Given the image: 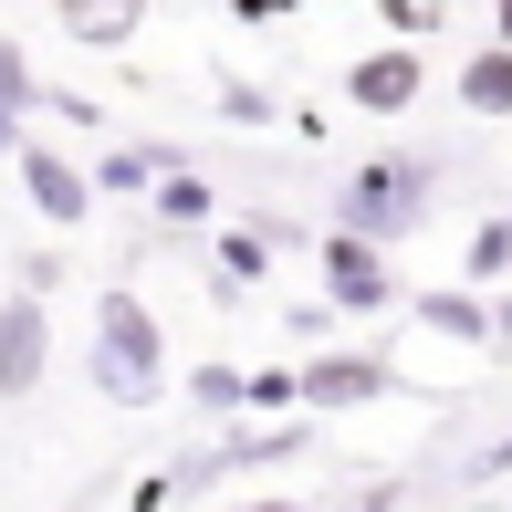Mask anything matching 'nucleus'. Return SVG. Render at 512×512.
Instances as JSON below:
<instances>
[{"label": "nucleus", "instance_id": "1", "mask_svg": "<svg viewBox=\"0 0 512 512\" xmlns=\"http://www.w3.org/2000/svg\"><path fill=\"white\" fill-rule=\"evenodd\" d=\"M95 387L115 408H147L168 398V335L136 293H95Z\"/></svg>", "mask_w": 512, "mask_h": 512}, {"label": "nucleus", "instance_id": "2", "mask_svg": "<svg viewBox=\"0 0 512 512\" xmlns=\"http://www.w3.org/2000/svg\"><path fill=\"white\" fill-rule=\"evenodd\" d=\"M429 189H439V168H429V157H366V168L345 178L335 220H345V230H377V241H398V230L429 220Z\"/></svg>", "mask_w": 512, "mask_h": 512}, {"label": "nucleus", "instance_id": "3", "mask_svg": "<svg viewBox=\"0 0 512 512\" xmlns=\"http://www.w3.org/2000/svg\"><path fill=\"white\" fill-rule=\"evenodd\" d=\"M314 262H324V293H335L345 314H387V304H398V272H387L377 230H324Z\"/></svg>", "mask_w": 512, "mask_h": 512}, {"label": "nucleus", "instance_id": "4", "mask_svg": "<svg viewBox=\"0 0 512 512\" xmlns=\"http://www.w3.org/2000/svg\"><path fill=\"white\" fill-rule=\"evenodd\" d=\"M11 168H21V189H32V209H42L53 230H84V220H95V178H84L63 147L21 136V147H11Z\"/></svg>", "mask_w": 512, "mask_h": 512}, {"label": "nucleus", "instance_id": "5", "mask_svg": "<svg viewBox=\"0 0 512 512\" xmlns=\"http://www.w3.org/2000/svg\"><path fill=\"white\" fill-rule=\"evenodd\" d=\"M418 84H429V53H408V32L345 63V105H356V115H408Z\"/></svg>", "mask_w": 512, "mask_h": 512}, {"label": "nucleus", "instance_id": "6", "mask_svg": "<svg viewBox=\"0 0 512 512\" xmlns=\"http://www.w3.org/2000/svg\"><path fill=\"white\" fill-rule=\"evenodd\" d=\"M42 366H53V314H42L32 293H11V304H0V398H32Z\"/></svg>", "mask_w": 512, "mask_h": 512}, {"label": "nucleus", "instance_id": "7", "mask_svg": "<svg viewBox=\"0 0 512 512\" xmlns=\"http://www.w3.org/2000/svg\"><path fill=\"white\" fill-rule=\"evenodd\" d=\"M387 387H398V366H387V356H314V366H304V408H314V418L366 408V398H387Z\"/></svg>", "mask_w": 512, "mask_h": 512}, {"label": "nucleus", "instance_id": "8", "mask_svg": "<svg viewBox=\"0 0 512 512\" xmlns=\"http://www.w3.org/2000/svg\"><path fill=\"white\" fill-rule=\"evenodd\" d=\"M63 32L95 42V53H115V42H136V21H147V0H53Z\"/></svg>", "mask_w": 512, "mask_h": 512}, {"label": "nucleus", "instance_id": "9", "mask_svg": "<svg viewBox=\"0 0 512 512\" xmlns=\"http://www.w3.org/2000/svg\"><path fill=\"white\" fill-rule=\"evenodd\" d=\"M460 105H471V115H512V42L502 32H492V53L460 63Z\"/></svg>", "mask_w": 512, "mask_h": 512}, {"label": "nucleus", "instance_id": "10", "mask_svg": "<svg viewBox=\"0 0 512 512\" xmlns=\"http://www.w3.org/2000/svg\"><path fill=\"white\" fill-rule=\"evenodd\" d=\"M418 314H429V335H450V345H481V335H492V304H471V293H429Z\"/></svg>", "mask_w": 512, "mask_h": 512}, {"label": "nucleus", "instance_id": "11", "mask_svg": "<svg viewBox=\"0 0 512 512\" xmlns=\"http://www.w3.org/2000/svg\"><path fill=\"white\" fill-rule=\"evenodd\" d=\"M272 272V230H220V283H262Z\"/></svg>", "mask_w": 512, "mask_h": 512}, {"label": "nucleus", "instance_id": "12", "mask_svg": "<svg viewBox=\"0 0 512 512\" xmlns=\"http://www.w3.org/2000/svg\"><path fill=\"white\" fill-rule=\"evenodd\" d=\"M241 366H189V408H209V418H241Z\"/></svg>", "mask_w": 512, "mask_h": 512}, {"label": "nucleus", "instance_id": "13", "mask_svg": "<svg viewBox=\"0 0 512 512\" xmlns=\"http://www.w3.org/2000/svg\"><path fill=\"white\" fill-rule=\"evenodd\" d=\"M157 220H209V178L168 168V178H157Z\"/></svg>", "mask_w": 512, "mask_h": 512}, {"label": "nucleus", "instance_id": "14", "mask_svg": "<svg viewBox=\"0 0 512 512\" xmlns=\"http://www.w3.org/2000/svg\"><path fill=\"white\" fill-rule=\"evenodd\" d=\"M471 272H481V283H492V272H512V209L471 230Z\"/></svg>", "mask_w": 512, "mask_h": 512}, {"label": "nucleus", "instance_id": "15", "mask_svg": "<svg viewBox=\"0 0 512 512\" xmlns=\"http://www.w3.org/2000/svg\"><path fill=\"white\" fill-rule=\"evenodd\" d=\"M0 105H11V115H32V105H42L32 63H21V42H0Z\"/></svg>", "mask_w": 512, "mask_h": 512}, {"label": "nucleus", "instance_id": "16", "mask_svg": "<svg viewBox=\"0 0 512 512\" xmlns=\"http://www.w3.org/2000/svg\"><path fill=\"white\" fill-rule=\"evenodd\" d=\"M439 11H450V0H387V21H398V32H439Z\"/></svg>", "mask_w": 512, "mask_h": 512}, {"label": "nucleus", "instance_id": "17", "mask_svg": "<svg viewBox=\"0 0 512 512\" xmlns=\"http://www.w3.org/2000/svg\"><path fill=\"white\" fill-rule=\"evenodd\" d=\"M136 178H157V157H105V168H95V189H136Z\"/></svg>", "mask_w": 512, "mask_h": 512}, {"label": "nucleus", "instance_id": "18", "mask_svg": "<svg viewBox=\"0 0 512 512\" xmlns=\"http://www.w3.org/2000/svg\"><path fill=\"white\" fill-rule=\"evenodd\" d=\"M304 0H230V21H293Z\"/></svg>", "mask_w": 512, "mask_h": 512}, {"label": "nucleus", "instance_id": "19", "mask_svg": "<svg viewBox=\"0 0 512 512\" xmlns=\"http://www.w3.org/2000/svg\"><path fill=\"white\" fill-rule=\"evenodd\" d=\"M11 147H21V115H11V105H0V157H11Z\"/></svg>", "mask_w": 512, "mask_h": 512}, {"label": "nucleus", "instance_id": "20", "mask_svg": "<svg viewBox=\"0 0 512 512\" xmlns=\"http://www.w3.org/2000/svg\"><path fill=\"white\" fill-rule=\"evenodd\" d=\"M492 32H502V42H512V0H492Z\"/></svg>", "mask_w": 512, "mask_h": 512}, {"label": "nucleus", "instance_id": "21", "mask_svg": "<svg viewBox=\"0 0 512 512\" xmlns=\"http://www.w3.org/2000/svg\"><path fill=\"white\" fill-rule=\"evenodd\" d=\"M492 335H502V345H512V304H502V314H492Z\"/></svg>", "mask_w": 512, "mask_h": 512}, {"label": "nucleus", "instance_id": "22", "mask_svg": "<svg viewBox=\"0 0 512 512\" xmlns=\"http://www.w3.org/2000/svg\"><path fill=\"white\" fill-rule=\"evenodd\" d=\"M241 512H293V502H241Z\"/></svg>", "mask_w": 512, "mask_h": 512}]
</instances>
